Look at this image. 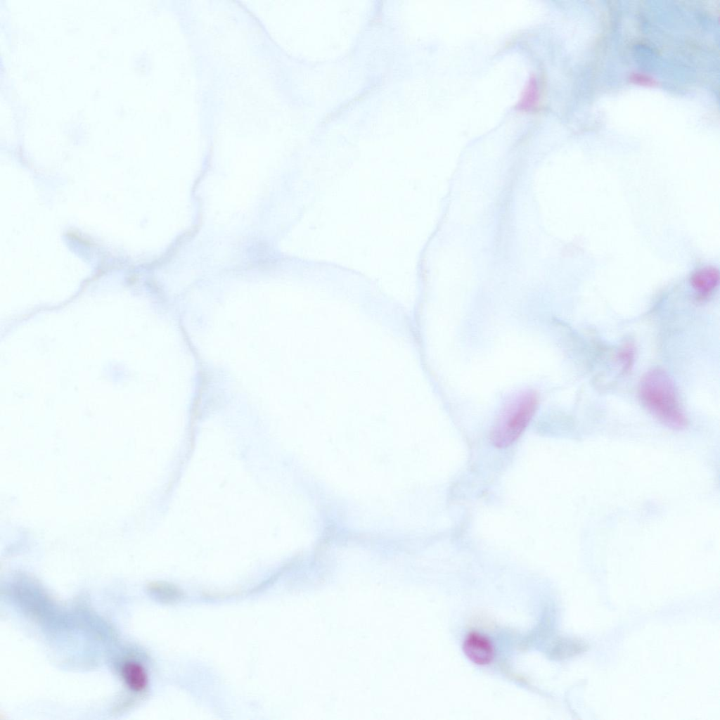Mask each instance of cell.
Masks as SVG:
<instances>
[{
    "label": "cell",
    "instance_id": "cell-1",
    "mask_svg": "<svg viewBox=\"0 0 720 720\" xmlns=\"http://www.w3.org/2000/svg\"><path fill=\"white\" fill-rule=\"evenodd\" d=\"M638 394L643 406L662 424L674 430L687 426L677 390L666 371L655 368L646 373L640 382Z\"/></svg>",
    "mask_w": 720,
    "mask_h": 720
},
{
    "label": "cell",
    "instance_id": "cell-2",
    "mask_svg": "<svg viewBox=\"0 0 720 720\" xmlns=\"http://www.w3.org/2000/svg\"><path fill=\"white\" fill-rule=\"evenodd\" d=\"M538 405L536 393L522 390L513 395L504 405L491 433V440L497 448L513 444L533 418Z\"/></svg>",
    "mask_w": 720,
    "mask_h": 720
},
{
    "label": "cell",
    "instance_id": "cell-3",
    "mask_svg": "<svg viewBox=\"0 0 720 720\" xmlns=\"http://www.w3.org/2000/svg\"><path fill=\"white\" fill-rule=\"evenodd\" d=\"M463 650L472 662L478 665L489 664L494 655L491 641L477 631L470 632L466 636L463 643Z\"/></svg>",
    "mask_w": 720,
    "mask_h": 720
},
{
    "label": "cell",
    "instance_id": "cell-4",
    "mask_svg": "<svg viewBox=\"0 0 720 720\" xmlns=\"http://www.w3.org/2000/svg\"><path fill=\"white\" fill-rule=\"evenodd\" d=\"M719 283V273L716 268L705 266L695 271L690 278L694 290L701 297L712 294Z\"/></svg>",
    "mask_w": 720,
    "mask_h": 720
},
{
    "label": "cell",
    "instance_id": "cell-5",
    "mask_svg": "<svg viewBox=\"0 0 720 720\" xmlns=\"http://www.w3.org/2000/svg\"><path fill=\"white\" fill-rule=\"evenodd\" d=\"M125 683L134 691L141 692L148 686V676L143 667L135 662L125 663L122 669Z\"/></svg>",
    "mask_w": 720,
    "mask_h": 720
},
{
    "label": "cell",
    "instance_id": "cell-6",
    "mask_svg": "<svg viewBox=\"0 0 720 720\" xmlns=\"http://www.w3.org/2000/svg\"><path fill=\"white\" fill-rule=\"evenodd\" d=\"M540 91L536 78L532 77L527 83L518 108L524 111H531L539 105Z\"/></svg>",
    "mask_w": 720,
    "mask_h": 720
},
{
    "label": "cell",
    "instance_id": "cell-7",
    "mask_svg": "<svg viewBox=\"0 0 720 720\" xmlns=\"http://www.w3.org/2000/svg\"><path fill=\"white\" fill-rule=\"evenodd\" d=\"M154 588H155L154 591L159 594V597L166 602L178 601L183 596L181 590L175 585L167 583H158L154 584Z\"/></svg>",
    "mask_w": 720,
    "mask_h": 720
},
{
    "label": "cell",
    "instance_id": "cell-8",
    "mask_svg": "<svg viewBox=\"0 0 720 720\" xmlns=\"http://www.w3.org/2000/svg\"><path fill=\"white\" fill-rule=\"evenodd\" d=\"M631 81L635 84L645 86H653L655 81L646 75L635 73L631 76Z\"/></svg>",
    "mask_w": 720,
    "mask_h": 720
}]
</instances>
